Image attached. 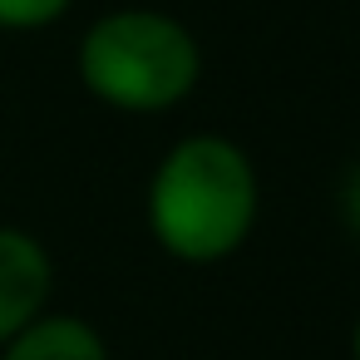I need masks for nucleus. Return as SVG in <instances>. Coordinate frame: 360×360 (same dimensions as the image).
I'll return each instance as SVG.
<instances>
[{"mask_svg":"<svg viewBox=\"0 0 360 360\" xmlns=\"http://www.w3.org/2000/svg\"><path fill=\"white\" fill-rule=\"evenodd\" d=\"M148 217L158 242L183 262H217L242 247L257 217V178L237 143L183 139L153 173Z\"/></svg>","mask_w":360,"mask_h":360,"instance_id":"f257e3e1","label":"nucleus"},{"mask_svg":"<svg viewBox=\"0 0 360 360\" xmlns=\"http://www.w3.org/2000/svg\"><path fill=\"white\" fill-rule=\"evenodd\" d=\"M6 360H109V355H104V340L84 321L50 316V321H30L25 330H15Z\"/></svg>","mask_w":360,"mask_h":360,"instance_id":"20e7f679","label":"nucleus"},{"mask_svg":"<svg viewBox=\"0 0 360 360\" xmlns=\"http://www.w3.org/2000/svg\"><path fill=\"white\" fill-rule=\"evenodd\" d=\"M355 360H360V326H355Z\"/></svg>","mask_w":360,"mask_h":360,"instance_id":"0eeeda50","label":"nucleus"},{"mask_svg":"<svg viewBox=\"0 0 360 360\" xmlns=\"http://www.w3.org/2000/svg\"><path fill=\"white\" fill-rule=\"evenodd\" d=\"M345 212H350V227L360 232V173H355L350 188H345Z\"/></svg>","mask_w":360,"mask_h":360,"instance_id":"423d86ee","label":"nucleus"},{"mask_svg":"<svg viewBox=\"0 0 360 360\" xmlns=\"http://www.w3.org/2000/svg\"><path fill=\"white\" fill-rule=\"evenodd\" d=\"M79 75L104 104L153 114L173 109L198 84V45L158 11H119L84 35Z\"/></svg>","mask_w":360,"mask_h":360,"instance_id":"f03ea898","label":"nucleus"},{"mask_svg":"<svg viewBox=\"0 0 360 360\" xmlns=\"http://www.w3.org/2000/svg\"><path fill=\"white\" fill-rule=\"evenodd\" d=\"M70 11V0H0V25L6 30H40Z\"/></svg>","mask_w":360,"mask_h":360,"instance_id":"39448f33","label":"nucleus"},{"mask_svg":"<svg viewBox=\"0 0 360 360\" xmlns=\"http://www.w3.org/2000/svg\"><path fill=\"white\" fill-rule=\"evenodd\" d=\"M50 296V257L35 237L0 227V340L25 330Z\"/></svg>","mask_w":360,"mask_h":360,"instance_id":"7ed1b4c3","label":"nucleus"}]
</instances>
